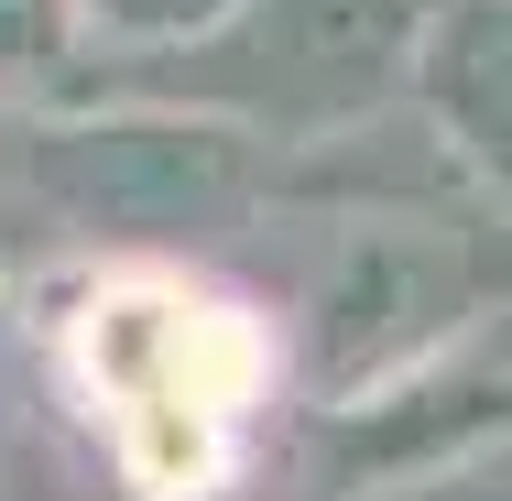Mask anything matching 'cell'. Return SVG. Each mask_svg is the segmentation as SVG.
I'll use <instances>...</instances> for the list:
<instances>
[{"label":"cell","instance_id":"1","mask_svg":"<svg viewBox=\"0 0 512 501\" xmlns=\"http://www.w3.org/2000/svg\"><path fill=\"white\" fill-rule=\"evenodd\" d=\"M262 360V327L175 273H120L77 305V382L153 501H197L229 469V425L262 393Z\"/></svg>","mask_w":512,"mask_h":501},{"label":"cell","instance_id":"2","mask_svg":"<svg viewBox=\"0 0 512 501\" xmlns=\"http://www.w3.org/2000/svg\"><path fill=\"white\" fill-rule=\"evenodd\" d=\"M414 33L425 0H240L218 33L164 44L175 77L153 109H207L240 131H349L393 77H414Z\"/></svg>","mask_w":512,"mask_h":501},{"label":"cell","instance_id":"3","mask_svg":"<svg viewBox=\"0 0 512 501\" xmlns=\"http://www.w3.org/2000/svg\"><path fill=\"white\" fill-rule=\"evenodd\" d=\"M22 142H33V186L66 207L77 229H131V240L218 229L229 207H251L273 186V175L251 164V131H240V120H207V109L44 120V131H22Z\"/></svg>","mask_w":512,"mask_h":501},{"label":"cell","instance_id":"4","mask_svg":"<svg viewBox=\"0 0 512 501\" xmlns=\"http://www.w3.org/2000/svg\"><path fill=\"white\" fill-rule=\"evenodd\" d=\"M512 284V229H447V218H360L327 295H316V349H327V393L382 382L425 360L458 316Z\"/></svg>","mask_w":512,"mask_h":501},{"label":"cell","instance_id":"5","mask_svg":"<svg viewBox=\"0 0 512 501\" xmlns=\"http://www.w3.org/2000/svg\"><path fill=\"white\" fill-rule=\"evenodd\" d=\"M414 88L436 109V142L458 153V175L512 197V0H425Z\"/></svg>","mask_w":512,"mask_h":501},{"label":"cell","instance_id":"6","mask_svg":"<svg viewBox=\"0 0 512 501\" xmlns=\"http://www.w3.org/2000/svg\"><path fill=\"white\" fill-rule=\"evenodd\" d=\"M77 0H0V99L77 88Z\"/></svg>","mask_w":512,"mask_h":501},{"label":"cell","instance_id":"7","mask_svg":"<svg viewBox=\"0 0 512 501\" xmlns=\"http://www.w3.org/2000/svg\"><path fill=\"white\" fill-rule=\"evenodd\" d=\"M240 0H77V22L109 33V44H131V55H164V44H197L218 33Z\"/></svg>","mask_w":512,"mask_h":501}]
</instances>
